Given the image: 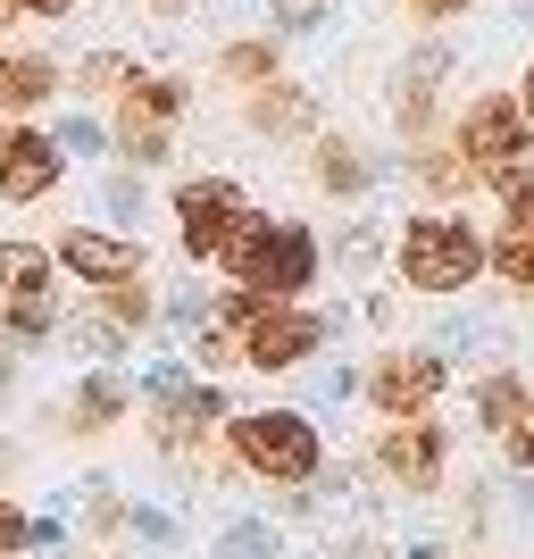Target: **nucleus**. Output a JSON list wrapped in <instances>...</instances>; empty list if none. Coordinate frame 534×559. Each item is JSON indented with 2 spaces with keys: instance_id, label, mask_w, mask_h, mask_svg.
<instances>
[{
  "instance_id": "obj_1",
  "label": "nucleus",
  "mask_w": 534,
  "mask_h": 559,
  "mask_svg": "<svg viewBox=\"0 0 534 559\" xmlns=\"http://www.w3.org/2000/svg\"><path fill=\"white\" fill-rule=\"evenodd\" d=\"M217 259L242 267V284H251L259 301H284V293H301V284L318 276V242H309L301 226H268V217H242Z\"/></svg>"
},
{
  "instance_id": "obj_2",
  "label": "nucleus",
  "mask_w": 534,
  "mask_h": 559,
  "mask_svg": "<svg viewBox=\"0 0 534 559\" xmlns=\"http://www.w3.org/2000/svg\"><path fill=\"white\" fill-rule=\"evenodd\" d=\"M476 267H485V242L460 217H418V226L401 234V276L418 284V293H460Z\"/></svg>"
},
{
  "instance_id": "obj_3",
  "label": "nucleus",
  "mask_w": 534,
  "mask_h": 559,
  "mask_svg": "<svg viewBox=\"0 0 534 559\" xmlns=\"http://www.w3.org/2000/svg\"><path fill=\"white\" fill-rule=\"evenodd\" d=\"M234 443L259 476H284V485H301L318 476V426L301 409H259V418H234Z\"/></svg>"
},
{
  "instance_id": "obj_4",
  "label": "nucleus",
  "mask_w": 534,
  "mask_h": 559,
  "mask_svg": "<svg viewBox=\"0 0 534 559\" xmlns=\"http://www.w3.org/2000/svg\"><path fill=\"white\" fill-rule=\"evenodd\" d=\"M234 318H242V359H251V368H293V359H309V350L325 343V318L284 309V301H259V293H242Z\"/></svg>"
},
{
  "instance_id": "obj_5",
  "label": "nucleus",
  "mask_w": 534,
  "mask_h": 559,
  "mask_svg": "<svg viewBox=\"0 0 534 559\" xmlns=\"http://www.w3.org/2000/svg\"><path fill=\"white\" fill-rule=\"evenodd\" d=\"M176 217H185V251L192 259H217L251 210H242V192H234V185H217V176H210V185H185V192H176Z\"/></svg>"
},
{
  "instance_id": "obj_6",
  "label": "nucleus",
  "mask_w": 534,
  "mask_h": 559,
  "mask_svg": "<svg viewBox=\"0 0 534 559\" xmlns=\"http://www.w3.org/2000/svg\"><path fill=\"white\" fill-rule=\"evenodd\" d=\"M0 318H9L17 334H43L50 326V259L25 251V242L0 251Z\"/></svg>"
},
{
  "instance_id": "obj_7",
  "label": "nucleus",
  "mask_w": 534,
  "mask_h": 559,
  "mask_svg": "<svg viewBox=\"0 0 534 559\" xmlns=\"http://www.w3.org/2000/svg\"><path fill=\"white\" fill-rule=\"evenodd\" d=\"M460 142H467V159L485 167H510V159H526V109H518V100H476V109H467V126H460Z\"/></svg>"
},
{
  "instance_id": "obj_8",
  "label": "nucleus",
  "mask_w": 534,
  "mask_h": 559,
  "mask_svg": "<svg viewBox=\"0 0 534 559\" xmlns=\"http://www.w3.org/2000/svg\"><path fill=\"white\" fill-rule=\"evenodd\" d=\"M176 109H185L176 84H134V93H126V117H117L126 151H134V159H167V117Z\"/></svg>"
},
{
  "instance_id": "obj_9",
  "label": "nucleus",
  "mask_w": 534,
  "mask_h": 559,
  "mask_svg": "<svg viewBox=\"0 0 534 559\" xmlns=\"http://www.w3.org/2000/svg\"><path fill=\"white\" fill-rule=\"evenodd\" d=\"M59 185V151L43 134H0V201H43Z\"/></svg>"
},
{
  "instance_id": "obj_10",
  "label": "nucleus",
  "mask_w": 534,
  "mask_h": 559,
  "mask_svg": "<svg viewBox=\"0 0 534 559\" xmlns=\"http://www.w3.org/2000/svg\"><path fill=\"white\" fill-rule=\"evenodd\" d=\"M442 393V359L435 350H401V359H384V368H376V401H384V409H426V401Z\"/></svg>"
},
{
  "instance_id": "obj_11",
  "label": "nucleus",
  "mask_w": 534,
  "mask_h": 559,
  "mask_svg": "<svg viewBox=\"0 0 534 559\" xmlns=\"http://www.w3.org/2000/svg\"><path fill=\"white\" fill-rule=\"evenodd\" d=\"M384 467H393L401 485H435V467H442V435L435 426H393V435H384Z\"/></svg>"
},
{
  "instance_id": "obj_12",
  "label": "nucleus",
  "mask_w": 534,
  "mask_h": 559,
  "mask_svg": "<svg viewBox=\"0 0 534 559\" xmlns=\"http://www.w3.org/2000/svg\"><path fill=\"white\" fill-rule=\"evenodd\" d=\"M68 267L93 284H134V242H109V234H68Z\"/></svg>"
},
{
  "instance_id": "obj_13",
  "label": "nucleus",
  "mask_w": 534,
  "mask_h": 559,
  "mask_svg": "<svg viewBox=\"0 0 534 559\" xmlns=\"http://www.w3.org/2000/svg\"><path fill=\"white\" fill-rule=\"evenodd\" d=\"M59 93V75L43 59H0V109H43Z\"/></svg>"
},
{
  "instance_id": "obj_14",
  "label": "nucleus",
  "mask_w": 534,
  "mask_h": 559,
  "mask_svg": "<svg viewBox=\"0 0 534 559\" xmlns=\"http://www.w3.org/2000/svg\"><path fill=\"white\" fill-rule=\"evenodd\" d=\"M201 418H217V393H210V384H201V393H176V401L159 409V443H185Z\"/></svg>"
},
{
  "instance_id": "obj_15",
  "label": "nucleus",
  "mask_w": 534,
  "mask_h": 559,
  "mask_svg": "<svg viewBox=\"0 0 534 559\" xmlns=\"http://www.w3.org/2000/svg\"><path fill=\"white\" fill-rule=\"evenodd\" d=\"M493 267H501L518 293H534V226H510V242L493 251Z\"/></svg>"
},
{
  "instance_id": "obj_16",
  "label": "nucleus",
  "mask_w": 534,
  "mask_h": 559,
  "mask_svg": "<svg viewBox=\"0 0 534 559\" xmlns=\"http://www.w3.org/2000/svg\"><path fill=\"white\" fill-rule=\"evenodd\" d=\"M485 418L493 426H518V418H526V393H518V384H485Z\"/></svg>"
},
{
  "instance_id": "obj_17",
  "label": "nucleus",
  "mask_w": 534,
  "mask_h": 559,
  "mask_svg": "<svg viewBox=\"0 0 534 559\" xmlns=\"http://www.w3.org/2000/svg\"><path fill=\"white\" fill-rule=\"evenodd\" d=\"M318 176H325V185H334V192H359V159H351L343 142L325 151V167H318Z\"/></svg>"
},
{
  "instance_id": "obj_18",
  "label": "nucleus",
  "mask_w": 534,
  "mask_h": 559,
  "mask_svg": "<svg viewBox=\"0 0 534 559\" xmlns=\"http://www.w3.org/2000/svg\"><path fill=\"white\" fill-rule=\"evenodd\" d=\"M217 559H268V535H259V526H234V535H226V551H217Z\"/></svg>"
},
{
  "instance_id": "obj_19",
  "label": "nucleus",
  "mask_w": 534,
  "mask_h": 559,
  "mask_svg": "<svg viewBox=\"0 0 534 559\" xmlns=\"http://www.w3.org/2000/svg\"><path fill=\"white\" fill-rule=\"evenodd\" d=\"M226 68H234V75H268V50H259V43H242V50L226 59Z\"/></svg>"
},
{
  "instance_id": "obj_20",
  "label": "nucleus",
  "mask_w": 534,
  "mask_h": 559,
  "mask_svg": "<svg viewBox=\"0 0 534 559\" xmlns=\"http://www.w3.org/2000/svg\"><path fill=\"white\" fill-rule=\"evenodd\" d=\"M17 543H25V518H17V510H0V551H17Z\"/></svg>"
},
{
  "instance_id": "obj_21",
  "label": "nucleus",
  "mask_w": 534,
  "mask_h": 559,
  "mask_svg": "<svg viewBox=\"0 0 534 559\" xmlns=\"http://www.w3.org/2000/svg\"><path fill=\"white\" fill-rule=\"evenodd\" d=\"M510 451H518V467H534V418H526V426L510 435Z\"/></svg>"
},
{
  "instance_id": "obj_22",
  "label": "nucleus",
  "mask_w": 534,
  "mask_h": 559,
  "mask_svg": "<svg viewBox=\"0 0 534 559\" xmlns=\"http://www.w3.org/2000/svg\"><path fill=\"white\" fill-rule=\"evenodd\" d=\"M418 17H451V9H467V0H410Z\"/></svg>"
},
{
  "instance_id": "obj_23",
  "label": "nucleus",
  "mask_w": 534,
  "mask_h": 559,
  "mask_svg": "<svg viewBox=\"0 0 534 559\" xmlns=\"http://www.w3.org/2000/svg\"><path fill=\"white\" fill-rule=\"evenodd\" d=\"M17 9H43V17H68L75 0H17Z\"/></svg>"
},
{
  "instance_id": "obj_24",
  "label": "nucleus",
  "mask_w": 534,
  "mask_h": 559,
  "mask_svg": "<svg viewBox=\"0 0 534 559\" xmlns=\"http://www.w3.org/2000/svg\"><path fill=\"white\" fill-rule=\"evenodd\" d=\"M9 17H17V0H0V25H9Z\"/></svg>"
},
{
  "instance_id": "obj_25",
  "label": "nucleus",
  "mask_w": 534,
  "mask_h": 559,
  "mask_svg": "<svg viewBox=\"0 0 534 559\" xmlns=\"http://www.w3.org/2000/svg\"><path fill=\"white\" fill-rule=\"evenodd\" d=\"M151 9H185V0H151Z\"/></svg>"
},
{
  "instance_id": "obj_26",
  "label": "nucleus",
  "mask_w": 534,
  "mask_h": 559,
  "mask_svg": "<svg viewBox=\"0 0 534 559\" xmlns=\"http://www.w3.org/2000/svg\"><path fill=\"white\" fill-rule=\"evenodd\" d=\"M526 109H534V75H526Z\"/></svg>"
}]
</instances>
